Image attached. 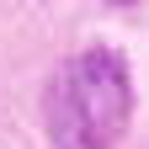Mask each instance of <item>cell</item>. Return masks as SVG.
<instances>
[{"mask_svg": "<svg viewBox=\"0 0 149 149\" xmlns=\"http://www.w3.org/2000/svg\"><path fill=\"white\" fill-rule=\"evenodd\" d=\"M133 117V80L117 48H85L48 80V133L59 149H112Z\"/></svg>", "mask_w": 149, "mask_h": 149, "instance_id": "obj_1", "label": "cell"}, {"mask_svg": "<svg viewBox=\"0 0 149 149\" xmlns=\"http://www.w3.org/2000/svg\"><path fill=\"white\" fill-rule=\"evenodd\" d=\"M112 6H128V0H112Z\"/></svg>", "mask_w": 149, "mask_h": 149, "instance_id": "obj_2", "label": "cell"}]
</instances>
